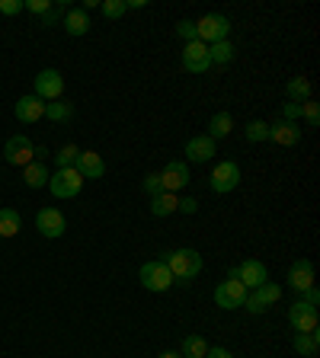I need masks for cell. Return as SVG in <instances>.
Segmentation results:
<instances>
[{"mask_svg": "<svg viewBox=\"0 0 320 358\" xmlns=\"http://www.w3.org/2000/svg\"><path fill=\"white\" fill-rule=\"evenodd\" d=\"M266 141L279 144V148H295L301 141V125L298 122H288V119H279L269 125V138Z\"/></svg>", "mask_w": 320, "mask_h": 358, "instance_id": "14", "label": "cell"}, {"mask_svg": "<svg viewBox=\"0 0 320 358\" xmlns=\"http://www.w3.org/2000/svg\"><path fill=\"white\" fill-rule=\"evenodd\" d=\"M144 192H148L151 199L164 192V186H160V173H148V176H144Z\"/></svg>", "mask_w": 320, "mask_h": 358, "instance_id": "35", "label": "cell"}, {"mask_svg": "<svg viewBox=\"0 0 320 358\" xmlns=\"http://www.w3.org/2000/svg\"><path fill=\"white\" fill-rule=\"evenodd\" d=\"M186 160L189 164H209L211 157H215V141H211L209 134H195V138H189L186 141Z\"/></svg>", "mask_w": 320, "mask_h": 358, "instance_id": "15", "label": "cell"}, {"mask_svg": "<svg viewBox=\"0 0 320 358\" xmlns=\"http://www.w3.org/2000/svg\"><path fill=\"white\" fill-rule=\"evenodd\" d=\"M301 301H305V304H311V307H317V304H320V291L311 285V288L301 291Z\"/></svg>", "mask_w": 320, "mask_h": 358, "instance_id": "39", "label": "cell"}, {"mask_svg": "<svg viewBox=\"0 0 320 358\" xmlns=\"http://www.w3.org/2000/svg\"><path fill=\"white\" fill-rule=\"evenodd\" d=\"M48 189H52L55 199H74V195L83 189V176L74 170V166H67V170H55L52 176H48Z\"/></svg>", "mask_w": 320, "mask_h": 358, "instance_id": "3", "label": "cell"}, {"mask_svg": "<svg viewBox=\"0 0 320 358\" xmlns=\"http://www.w3.org/2000/svg\"><path fill=\"white\" fill-rule=\"evenodd\" d=\"M99 13H103L106 20H122V16L128 13V3L125 0H99Z\"/></svg>", "mask_w": 320, "mask_h": 358, "instance_id": "29", "label": "cell"}, {"mask_svg": "<svg viewBox=\"0 0 320 358\" xmlns=\"http://www.w3.org/2000/svg\"><path fill=\"white\" fill-rule=\"evenodd\" d=\"M4 160L10 166H29L36 160V144L26 138V134H13L7 144H4Z\"/></svg>", "mask_w": 320, "mask_h": 358, "instance_id": "6", "label": "cell"}, {"mask_svg": "<svg viewBox=\"0 0 320 358\" xmlns=\"http://www.w3.org/2000/svg\"><path fill=\"white\" fill-rule=\"evenodd\" d=\"M298 115H301V106H295V103H288V106H285V119H288V122H295V119H298Z\"/></svg>", "mask_w": 320, "mask_h": 358, "instance_id": "42", "label": "cell"}, {"mask_svg": "<svg viewBox=\"0 0 320 358\" xmlns=\"http://www.w3.org/2000/svg\"><path fill=\"white\" fill-rule=\"evenodd\" d=\"M64 32L67 36H74V38L87 36L90 32V16L83 13V10H67L64 13Z\"/></svg>", "mask_w": 320, "mask_h": 358, "instance_id": "20", "label": "cell"}, {"mask_svg": "<svg viewBox=\"0 0 320 358\" xmlns=\"http://www.w3.org/2000/svg\"><path fill=\"white\" fill-rule=\"evenodd\" d=\"M266 138H269V122L253 119L250 125H246V141L250 144H260V141H266Z\"/></svg>", "mask_w": 320, "mask_h": 358, "instance_id": "32", "label": "cell"}, {"mask_svg": "<svg viewBox=\"0 0 320 358\" xmlns=\"http://www.w3.org/2000/svg\"><path fill=\"white\" fill-rule=\"evenodd\" d=\"M77 157H81V148H77V144H64V148L55 154V164H58V170H67V166L77 164Z\"/></svg>", "mask_w": 320, "mask_h": 358, "instance_id": "30", "label": "cell"}, {"mask_svg": "<svg viewBox=\"0 0 320 358\" xmlns=\"http://www.w3.org/2000/svg\"><path fill=\"white\" fill-rule=\"evenodd\" d=\"M244 307H246V310H250V313H266V310H269V307L260 301V294H256V291H250V294H246Z\"/></svg>", "mask_w": 320, "mask_h": 358, "instance_id": "37", "label": "cell"}, {"mask_svg": "<svg viewBox=\"0 0 320 358\" xmlns=\"http://www.w3.org/2000/svg\"><path fill=\"white\" fill-rule=\"evenodd\" d=\"M45 119H52V122H71V119H74V106H71V103H61V99H55V103H45Z\"/></svg>", "mask_w": 320, "mask_h": 358, "instance_id": "26", "label": "cell"}, {"mask_svg": "<svg viewBox=\"0 0 320 358\" xmlns=\"http://www.w3.org/2000/svg\"><path fill=\"white\" fill-rule=\"evenodd\" d=\"M195 208H199V201H195V199H179V208L176 211H186V215H193Z\"/></svg>", "mask_w": 320, "mask_h": 358, "instance_id": "41", "label": "cell"}, {"mask_svg": "<svg viewBox=\"0 0 320 358\" xmlns=\"http://www.w3.org/2000/svg\"><path fill=\"white\" fill-rule=\"evenodd\" d=\"M176 36L186 38V42H195V38H199V36H195V22L193 20H179L176 22Z\"/></svg>", "mask_w": 320, "mask_h": 358, "instance_id": "34", "label": "cell"}, {"mask_svg": "<svg viewBox=\"0 0 320 358\" xmlns=\"http://www.w3.org/2000/svg\"><path fill=\"white\" fill-rule=\"evenodd\" d=\"M246 294H250V291H246L234 275H228V282H221L215 288V304L221 307V310H237V307H244Z\"/></svg>", "mask_w": 320, "mask_h": 358, "instance_id": "7", "label": "cell"}, {"mask_svg": "<svg viewBox=\"0 0 320 358\" xmlns=\"http://www.w3.org/2000/svg\"><path fill=\"white\" fill-rule=\"evenodd\" d=\"M301 115H305L307 125H317V122H320V109H317V103H311V99H307V103H301Z\"/></svg>", "mask_w": 320, "mask_h": 358, "instance_id": "36", "label": "cell"}, {"mask_svg": "<svg viewBox=\"0 0 320 358\" xmlns=\"http://www.w3.org/2000/svg\"><path fill=\"white\" fill-rule=\"evenodd\" d=\"M237 186H240V166L234 164V160H224V164H218L215 170H211V192L228 195Z\"/></svg>", "mask_w": 320, "mask_h": 358, "instance_id": "10", "label": "cell"}, {"mask_svg": "<svg viewBox=\"0 0 320 358\" xmlns=\"http://www.w3.org/2000/svg\"><path fill=\"white\" fill-rule=\"evenodd\" d=\"M20 227H22L20 211L0 208V237H4V240H7V237H16V234H20Z\"/></svg>", "mask_w": 320, "mask_h": 358, "instance_id": "25", "label": "cell"}, {"mask_svg": "<svg viewBox=\"0 0 320 358\" xmlns=\"http://www.w3.org/2000/svg\"><path fill=\"white\" fill-rule=\"evenodd\" d=\"M314 285V262L311 259H298L288 266V288H295L301 294L305 288Z\"/></svg>", "mask_w": 320, "mask_h": 358, "instance_id": "18", "label": "cell"}, {"mask_svg": "<svg viewBox=\"0 0 320 358\" xmlns=\"http://www.w3.org/2000/svg\"><path fill=\"white\" fill-rule=\"evenodd\" d=\"M205 352H209V343H205L202 336H186V339H183L179 355H183V358H205Z\"/></svg>", "mask_w": 320, "mask_h": 358, "instance_id": "27", "label": "cell"}, {"mask_svg": "<svg viewBox=\"0 0 320 358\" xmlns=\"http://www.w3.org/2000/svg\"><path fill=\"white\" fill-rule=\"evenodd\" d=\"M164 266L170 268V275L179 278V282H193V278H199L202 272V256L199 250H189V246H183V250H173V253L164 256Z\"/></svg>", "mask_w": 320, "mask_h": 358, "instance_id": "1", "label": "cell"}, {"mask_svg": "<svg viewBox=\"0 0 320 358\" xmlns=\"http://www.w3.org/2000/svg\"><path fill=\"white\" fill-rule=\"evenodd\" d=\"M48 176H52V173H48V166H45L42 160H32L29 166H22V182L29 189H45L48 186Z\"/></svg>", "mask_w": 320, "mask_h": 358, "instance_id": "19", "label": "cell"}, {"mask_svg": "<svg viewBox=\"0 0 320 358\" xmlns=\"http://www.w3.org/2000/svg\"><path fill=\"white\" fill-rule=\"evenodd\" d=\"M209 58H211V64H231L234 61V45L224 38V42H215V45H209Z\"/></svg>", "mask_w": 320, "mask_h": 358, "instance_id": "28", "label": "cell"}, {"mask_svg": "<svg viewBox=\"0 0 320 358\" xmlns=\"http://www.w3.org/2000/svg\"><path fill=\"white\" fill-rule=\"evenodd\" d=\"M288 323H291V329H295V333H317V323H320L317 307L305 304V301L298 298L295 304L288 307Z\"/></svg>", "mask_w": 320, "mask_h": 358, "instance_id": "9", "label": "cell"}, {"mask_svg": "<svg viewBox=\"0 0 320 358\" xmlns=\"http://www.w3.org/2000/svg\"><path fill=\"white\" fill-rule=\"evenodd\" d=\"M291 345L298 352L301 358H314L317 355V345H320V336L317 333H295L291 336Z\"/></svg>", "mask_w": 320, "mask_h": 358, "instance_id": "23", "label": "cell"}, {"mask_svg": "<svg viewBox=\"0 0 320 358\" xmlns=\"http://www.w3.org/2000/svg\"><path fill=\"white\" fill-rule=\"evenodd\" d=\"M228 32H231V20L224 13H205L199 22H195V36H199V42H205V45L224 42Z\"/></svg>", "mask_w": 320, "mask_h": 358, "instance_id": "2", "label": "cell"}, {"mask_svg": "<svg viewBox=\"0 0 320 358\" xmlns=\"http://www.w3.org/2000/svg\"><path fill=\"white\" fill-rule=\"evenodd\" d=\"M176 208H179V199L173 192H160V195L151 199V215L154 217H167V215H173Z\"/></svg>", "mask_w": 320, "mask_h": 358, "instance_id": "24", "label": "cell"}, {"mask_svg": "<svg viewBox=\"0 0 320 358\" xmlns=\"http://www.w3.org/2000/svg\"><path fill=\"white\" fill-rule=\"evenodd\" d=\"M231 275L237 278L246 291H253V288H260L263 282H269V272H266V266H263L260 259H246V262H240V266H234Z\"/></svg>", "mask_w": 320, "mask_h": 358, "instance_id": "11", "label": "cell"}, {"mask_svg": "<svg viewBox=\"0 0 320 358\" xmlns=\"http://www.w3.org/2000/svg\"><path fill=\"white\" fill-rule=\"evenodd\" d=\"M45 154H48V148H45V144H42V148H36V160H42V164H45Z\"/></svg>", "mask_w": 320, "mask_h": 358, "instance_id": "43", "label": "cell"}, {"mask_svg": "<svg viewBox=\"0 0 320 358\" xmlns=\"http://www.w3.org/2000/svg\"><path fill=\"white\" fill-rule=\"evenodd\" d=\"M52 0H26V3H22V10H29V13H39V16H48L52 13Z\"/></svg>", "mask_w": 320, "mask_h": 358, "instance_id": "33", "label": "cell"}, {"mask_svg": "<svg viewBox=\"0 0 320 358\" xmlns=\"http://www.w3.org/2000/svg\"><path fill=\"white\" fill-rule=\"evenodd\" d=\"M74 170L81 173L83 179H103L106 176V164H103V157H99L97 150H81Z\"/></svg>", "mask_w": 320, "mask_h": 358, "instance_id": "17", "label": "cell"}, {"mask_svg": "<svg viewBox=\"0 0 320 358\" xmlns=\"http://www.w3.org/2000/svg\"><path fill=\"white\" fill-rule=\"evenodd\" d=\"M22 10V0H0V13L4 16H16Z\"/></svg>", "mask_w": 320, "mask_h": 358, "instance_id": "38", "label": "cell"}, {"mask_svg": "<svg viewBox=\"0 0 320 358\" xmlns=\"http://www.w3.org/2000/svg\"><path fill=\"white\" fill-rule=\"evenodd\" d=\"M211 67V58H209V45L205 42H186V48H183V71H189V74L202 77L205 71Z\"/></svg>", "mask_w": 320, "mask_h": 358, "instance_id": "8", "label": "cell"}, {"mask_svg": "<svg viewBox=\"0 0 320 358\" xmlns=\"http://www.w3.org/2000/svg\"><path fill=\"white\" fill-rule=\"evenodd\" d=\"M253 291L260 294V301H263L266 307H272L279 298H282V285H276V282H263L260 288H253Z\"/></svg>", "mask_w": 320, "mask_h": 358, "instance_id": "31", "label": "cell"}, {"mask_svg": "<svg viewBox=\"0 0 320 358\" xmlns=\"http://www.w3.org/2000/svg\"><path fill=\"white\" fill-rule=\"evenodd\" d=\"M36 227H39L42 237L58 240V237H64V231H67V217L61 215L58 208H42L36 215Z\"/></svg>", "mask_w": 320, "mask_h": 358, "instance_id": "12", "label": "cell"}, {"mask_svg": "<svg viewBox=\"0 0 320 358\" xmlns=\"http://www.w3.org/2000/svg\"><path fill=\"white\" fill-rule=\"evenodd\" d=\"M36 96L42 99V103H55V99L64 96V77H61V71H55V67L39 71V77H36Z\"/></svg>", "mask_w": 320, "mask_h": 358, "instance_id": "5", "label": "cell"}, {"mask_svg": "<svg viewBox=\"0 0 320 358\" xmlns=\"http://www.w3.org/2000/svg\"><path fill=\"white\" fill-rule=\"evenodd\" d=\"M285 96L295 106L307 103V99H311V80H307V77H291L288 87H285Z\"/></svg>", "mask_w": 320, "mask_h": 358, "instance_id": "22", "label": "cell"}, {"mask_svg": "<svg viewBox=\"0 0 320 358\" xmlns=\"http://www.w3.org/2000/svg\"><path fill=\"white\" fill-rule=\"evenodd\" d=\"M205 358H234V355H231V352H228V349H224V345H215V349H211V345H209V352H205Z\"/></svg>", "mask_w": 320, "mask_h": 358, "instance_id": "40", "label": "cell"}, {"mask_svg": "<svg viewBox=\"0 0 320 358\" xmlns=\"http://www.w3.org/2000/svg\"><path fill=\"white\" fill-rule=\"evenodd\" d=\"M231 131H234L231 112H215V115L209 119V138L211 141H221V138H228Z\"/></svg>", "mask_w": 320, "mask_h": 358, "instance_id": "21", "label": "cell"}, {"mask_svg": "<svg viewBox=\"0 0 320 358\" xmlns=\"http://www.w3.org/2000/svg\"><path fill=\"white\" fill-rule=\"evenodd\" d=\"M157 358H183V355H179V352H160Z\"/></svg>", "mask_w": 320, "mask_h": 358, "instance_id": "44", "label": "cell"}, {"mask_svg": "<svg viewBox=\"0 0 320 358\" xmlns=\"http://www.w3.org/2000/svg\"><path fill=\"white\" fill-rule=\"evenodd\" d=\"M138 278H141V285L148 291H154V294H160V291H167L173 285V275H170V268L164 266V259L144 262V266L138 268Z\"/></svg>", "mask_w": 320, "mask_h": 358, "instance_id": "4", "label": "cell"}, {"mask_svg": "<svg viewBox=\"0 0 320 358\" xmlns=\"http://www.w3.org/2000/svg\"><path fill=\"white\" fill-rule=\"evenodd\" d=\"M13 115L22 122V125H32V122H39L45 115V103L36 96V93H29V96H20V103L13 106Z\"/></svg>", "mask_w": 320, "mask_h": 358, "instance_id": "16", "label": "cell"}, {"mask_svg": "<svg viewBox=\"0 0 320 358\" xmlns=\"http://www.w3.org/2000/svg\"><path fill=\"white\" fill-rule=\"evenodd\" d=\"M160 186H164V192H173V195H176L179 189H186L189 186L186 160H170V164L160 170Z\"/></svg>", "mask_w": 320, "mask_h": 358, "instance_id": "13", "label": "cell"}]
</instances>
